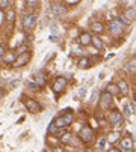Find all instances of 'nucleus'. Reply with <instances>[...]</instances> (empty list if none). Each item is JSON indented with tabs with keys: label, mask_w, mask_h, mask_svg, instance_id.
<instances>
[{
	"label": "nucleus",
	"mask_w": 136,
	"mask_h": 152,
	"mask_svg": "<svg viewBox=\"0 0 136 152\" xmlns=\"http://www.w3.org/2000/svg\"><path fill=\"white\" fill-rule=\"evenodd\" d=\"M26 5H27L29 8H35V6L38 5V0H26Z\"/></svg>",
	"instance_id": "obj_27"
},
{
	"label": "nucleus",
	"mask_w": 136,
	"mask_h": 152,
	"mask_svg": "<svg viewBox=\"0 0 136 152\" xmlns=\"http://www.w3.org/2000/svg\"><path fill=\"white\" fill-rule=\"evenodd\" d=\"M70 140H71V134H68V133H67V134H64V136H62V139H61V142H62V143H68Z\"/></svg>",
	"instance_id": "obj_26"
},
{
	"label": "nucleus",
	"mask_w": 136,
	"mask_h": 152,
	"mask_svg": "<svg viewBox=\"0 0 136 152\" xmlns=\"http://www.w3.org/2000/svg\"><path fill=\"white\" fill-rule=\"evenodd\" d=\"M124 27H126V24L123 23L121 20H112L110 23H109V26H107L110 35L115 36V38H120L124 33Z\"/></svg>",
	"instance_id": "obj_1"
},
{
	"label": "nucleus",
	"mask_w": 136,
	"mask_h": 152,
	"mask_svg": "<svg viewBox=\"0 0 136 152\" xmlns=\"http://www.w3.org/2000/svg\"><path fill=\"white\" fill-rule=\"evenodd\" d=\"M91 29H92L94 33H103V32H104V24L100 23V21H95V23H92Z\"/></svg>",
	"instance_id": "obj_14"
},
{
	"label": "nucleus",
	"mask_w": 136,
	"mask_h": 152,
	"mask_svg": "<svg viewBox=\"0 0 136 152\" xmlns=\"http://www.w3.org/2000/svg\"><path fill=\"white\" fill-rule=\"evenodd\" d=\"M92 45H94L97 50H103V48H104V42L101 41V38L92 36Z\"/></svg>",
	"instance_id": "obj_15"
},
{
	"label": "nucleus",
	"mask_w": 136,
	"mask_h": 152,
	"mask_svg": "<svg viewBox=\"0 0 136 152\" xmlns=\"http://www.w3.org/2000/svg\"><path fill=\"white\" fill-rule=\"evenodd\" d=\"M118 89H120V94H121L123 96H127V95H129V84H127V81L121 80V81L118 83Z\"/></svg>",
	"instance_id": "obj_12"
},
{
	"label": "nucleus",
	"mask_w": 136,
	"mask_h": 152,
	"mask_svg": "<svg viewBox=\"0 0 136 152\" xmlns=\"http://www.w3.org/2000/svg\"><path fill=\"white\" fill-rule=\"evenodd\" d=\"M15 59H17V56H15V53H12V51H8V53H5V56H3V62H6V63H14Z\"/></svg>",
	"instance_id": "obj_16"
},
{
	"label": "nucleus",
	"mask_w": 136,
	"mask_h": 152,
	"mask_svg": "<svg viewBox=\"0 0 136 152\" xmlns=\"http://www.w3.org/2000/svg\"><path fill=\"white\" fill-rule=\"evenodd\" d=\"M26 50H27V47H26V45H23V47H20V48H18V53H24Z\"/></svg>",
	"instance_id": "obj_30"
},
{
	"label": "nucleus",
	"mask_w": 136,
	"mask_h": 152,
	"mask_svg": "<svg viewBox=\"0 0 136 152\" xmlns=\"http://www.w3.org/2000/svg\"><path fill=\"white\" fill-rule=\"evenodd\" d=\"M124 17H126V18H127V20L130 21V23H132V21H133V20L136 18V11H135L133 8H129V9L126 11V14H124Z\"/></svg>",
	"instance_id": "obj_19"
},
{
	"label": "nucleus",
	"mask_w": 136,
	"mask_h": 152,
	"mask_svg": "<svg viewBox=\"0 0 136 152\" xmlns=\"http://www.w3.org/2000/svg\"><path fill=\"white\" fill-rule=\"evenodd\" d=\"M91 62V59L89 57H82L80 60H79V68H82V69H86V68H89V63Z\"/></svg>",
	"instance_id": "obj_20"
},
{
	"label": "nucleus",
	"mask_w": 136,
	"mask_h": 152,
	"mask_svg": "<svg viewBox=\"0 0 136 152\" xmlns=\"http://www.w3.org/2000/svg\"><path fill=\"white\" fill-rule=\"evenodd\" d=\"M98 105H100L101 110H109V108H112V105H113V95L109 94L107 91H104L100 95V98H98Z\"/></svg>",
	"instance_id": "obj_3"
},
{
	"label": "nucleus",
	"mask_w": 136,
	"mask_h": 152,
	"mask_svg": "<svg viewBox=\"0 0 136 152\" xmlns=\"http://www.w3.org/2000/svg\"><path fill=\"white\" fill-rule=\"evenodd\" d=\"M127 71L129 72H136V59L130 60L129 65H127Z\"/></svg>",
	"instance_id": "obj_21"
},
{
	"label": "nucleus",
	"mask_w": 136,
	"mask_h": 152,
	"mask_svg": "<svg viewBox=\"0 0 136 152\" xmlns=\"http://www.w3.org/2000/svg\"><path fill=\"white\" fill-rule=\"evenodd\" d=\"M58 129H59V128H58V126H56V124L53 122V124H52V125L49 126V133H56Z\"/></svg>",
	"instance_id": "obj_28"
},
{
	"label": "nucleus",
	"mask_w": 136,
	"mask_h": 152,
	"mask_svg": "<svg viewBox=\"0 0 136 152\" xmlns=\"http://www.w3.org/2000/svg\"><path fill=\"white\" fill-rule=\"evenodd\" d=\"M106 91H107L109 94H112L113 96H115L117 94H120V89H118V84H113V83L107 84V88H106Z\"/></svg>",
	"instance_id": "obj_17"
},
{
	"label": "nucleus",
	"mask_w": 136,
	"mask_h": 152,
	"mask_svg": "<svg viewBox=\"0 0 136 152\" xmlns=\"http://www.w3.org/2000/svg\"><path fill=\"white\" fill-rule=\"evenodd\" d=\"M107 119H109V122H110L112 125H120V124H123L124 116H123V113H120L118 110H112V112L109 113Z\"/></svg>",
	"instance_id": "obj_8"
},
{
	"label": "nucleus",
	"mask_w": 136,
	"mask_h": 152,
	"mask_svg": "<svg viewBox=\"0 0 136 152\" xmlns=\"http://www.w3.org/2000/svg\"><path fill=\"white\" fill-rule=\"evenodd\" d=\"M120 151H124V152H130L133 151V140L127 136V137H123L121 142H120Z\"/></svg>",
	"instance_id": "obj_10"
},
{
	"label": "nucleus",
	"mask_w": 136,
	"mask_h": 152,
	"mask_svg": "<svg viewBox=\"0 0 136 152\" xmlns=\"http://www.w3.org/2000/svg\"><path fill=\"white\" fill-rule=\"evenodd\" d=\"M79 139L83 142V143H92L94 139H95V134H94V129L91 128L89 125H85L82 126V129L79 131Z\"/></svg>",
	"instance_id": "obj_2"
},
{
	"label": "nucleus",
	"mask_w": 136,
	"mask_h": 152,
	"mask_svg": "<svg viewBox=\"0 0 136 152\" xmlns=\"http://www.w3.org/2000/svg\"><path fill=\"white\" fill-rule=\"evenodd\" d=\"M5 53H6V51H5V47H3V45H0V56L3 57V56H5Z\"/></svg>",
	"instance_id": "obj_29"
},
{
	"label": "nucleus",
	"mask_w": 136,
	"mask_h": 152,
	"mask_svg": "<svg viewBox=\"0 0 136 152\" xmlns=\"http://www.w3.org/2000/svg\"><path fill=\"white\" fill-rule=\"evenodd\" d=\"M9 5H11L9 0H0V9H2V11L8 9V8H9Z\"/></svg>",
	"instance_id": "obj_24"
},
{
	"label": "nucleus",
	"mask_w": 136,
	"mask_h": 152,
	"mask_svg": "<svg viewBox=\"0 0 136 152\" xmlns=\"http://www.w3.org/2000/svg\"><path fill=\"white\" fill-rule=\"evenodd\" d=\"M24 105H26V108L29 112H32V113H39L41 110H42V107H41V104L39 102H36L35 99H32V98H26L24 99Z\"/></svg>",
	"instance_id": "obj_7"
},
{
	"label": "nucleus",
	"mask_w": 136,
	"mask_h": 152,
	"mask_svg": "<svg viewBox=\"0 0 136 152\" xmlns=\"http://www.w3.org/2000/svg\"><path fill=\"white\" fill-rule=\"evenodd\" d=\"M35 81L38 83V86H44V84H45V78L42 77V74H41V72L35 75Z\"/></svg>",
	"instance_id": "obj_22"
},
{
	"label": "nucleus",
	"mask_w": 136,
	"mask_h": 152,
	"mask_svg": "<svg viewBox=\"0 0 136 152\" xmlns=\"http://www.w3.org/2000/svg\"><path fill=\"white\" fill-rule=\"evenodd\" d=\"M120 139H121L120 133H109V134H107V142H109V143H117Z\"/></svg>",
	"instance_id": "obj_18"
},
{
	"label": "nucleus",
	"mask_w": 136,
	"mask_h": 152,
	"mask_svg": "<svg viewBox=\"0 0 136 152\" xmlns=\"http://www.w3.org/2000/svg\"><path fill=\"white\" fill-rule=\"evenodd\" d=\"M65 86H67V78L65 77H58L55 81H53V91L56 94H61L64 89H65Z\"/></svg>",
	"instance_id": "obj_9"
},
{
	"label": "nucleus",
	"mask_w": 136,
	"mask_h": 152,
	"mask_svg": "<svg viewBox=\"0 0 136 152\" xmlns=\"http://www.w3.org/2000/svg\"><path fill=\"white\" fill-rule=\"evenodd\" d=\"M30 57H32V54H30V51H24V53H20V56L15 59V62L12 63L14 65V68H20V66H24V65L30 60Z\"/></svg>",
	"instance_id": "obj_6"
},
{
	"label": "nucleus",
	"mask_w": 136,
	"mask_h": 152,
	"mask_svg": "<svg viewBox=\"0 0 136 152\" xmlns=\"http://www.w3.org/2000/svg\"><path fill=\"white\" fill-rule=\"evenodd\" d=\"M79 42H80V45H83V47H86V45H89V44H92V35H89V33H86V32L80 33Z\"/></svg>",
	"instance_id": "obj_11"
},
{
	"label": "nucleus",
	"mask_w": 136,
	"mask_h": 152,
	"mask_svg": "<svg viewBox=\"0 0 136 152\" xmlns=\"http://www.w3.org/2000/svg\"><path fill=\"white\" fill-rule=\"evenodd\" d=\"M74 121V115L71 112H65L62 116H59L58 119H55V124L58 128H67L68 125H71Z\"/></svg>",
	"instance_id": "obj_4"
},
{
	"label": "nucleus",
	"mask_w": 136,
	"mask_h": 152,
	"mask_svg": "<svg viewBox=\"0 0 136 152\" xmlns=\"http://www.w3.org/2000/svg\"><path fill=\"white\" fill-rule=\"evenodd\" d=\"M132 113H133L132 105H130V104H126V105H124V116H130Z\"/></svg>",
	"instance_id": "obj_25"
},
{
	"label": "nucleus",
	"mask_w": 136,
	"mask_h": 152,
	"mask_svg": "<svg viewBox=\"0 0 136 152\" xmlns=\"http://www.w3.org/2000/svg\"><path fill=\"white\" fill-rule=\"evenodd\" d=\"M17 83H18L17 80H15V81H12V83H11V88H15V84H17Z\"/></svg>",
	"instance_id": "obj_31"
},
{
	"label": "nucleus",
	"mask_w": 136,
	"mask_h": 152,
	"mask_svg": "<svg viewBox=\"0 0 136 152\" xmlns=\"http://www.w3.org/2000/svg\"><path fill=\"white\" fill-rule=\"evenodd\" d=\"M2 59H3V57H2V56H0V60H2Z\"/></svg>",
	"instance_id": "obj_33"
},
{
	"label": "nucleus",
	"mask_w": 136,
	"mask_h": 152,
	"mask_svg": "<svg viewBox=\"0 0 136 152\" xmlns=\"http://www.w3.org/2000/svg\"><path fill=\"white\" fill-rule=\"evenodd\" d=\"M14 20H15V12H14V11H9V12L6 14V21H8L9 24H12Z\"/></svg>",
	"instance_id": "obj_23"
},
{
	"label": "nucleus",
	"mask_w": 136,
	"mask_h": 152,
	"mask_svg": "<svg viewBox=\"0 0 136 152\" xmlns=\"http://www.w3.org/2000/svg\"><path fill=\"white\" fill-rule=\"evenodd\" d=\"M52 9H53V12H55L56 15H64V14H67V8L62 6L61 3H55V5L52 6Z\"/></svg>",
	"instance_id": "obj_13"
},
{
	"label": "nucleus",
	"mask_w": 136,
	"mask_h": 152,
	"mask_svg": "<svg viewBox=\"0 0 136 152\" xmlns=\"http://www.w3.org/2000/svg\"><path fill=\"white\" fill-rule=\"evenodd\" d=\"M36 26V15L33 14H27L24 18H23V29L24 30H32L33 27Z\"/></svg>",
	"instance_id": "obj_5"
},
{
	"label": "nucleus",
	"mask_w": 136,
	"mask_h": 152,
	"mask_svg": "<svg viewBox=\"0 0 136 152\" xmlns=\"http://www.w3.org/2000/svg\"><path fill=\"white\" fill-rule=\"evenodd\" d=\"M133 98H135V101H136V89H135V95H133Z\"/></svg>",
	"instance_id": "obj_32"
}]
</instances>
